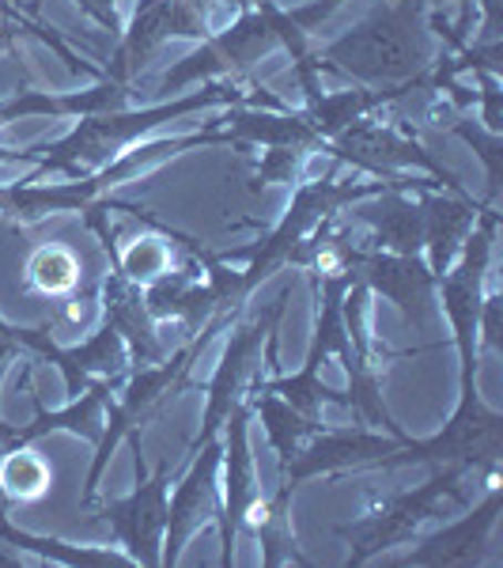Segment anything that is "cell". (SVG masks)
I'll use <instances>...</instances> for the list:
<instances>
[{"instance_id": "cell-1", "label": "cell", "mask_w": 503, "mask_h": 568, "mask_svg": "<svg viewBox=\"0 0 503 568\" xmlns=\"http://www.w3.org/2000/svg\"><path fill=\"white\" fill-rule=\"evenodd\" d=\"M219 103L232 106H269L280 110L277 99L265 88H246L235 80H208V88L194 91L186 99L175 103H160V106H144V110H103V114H84L80 125L72 133H65L61 141H42L39 149V168L34 175H27V182H39L45 175H65V179H84L91 171L106 168L125 144L141 141L144 133H152L155 125L171 122V118H186L194 110H208Z\"/></svg>"}, {"instance_id": "cell-2", "label": "cell", "mask_w": 503, "mask_h": 568, "mask_svg": "<svg viewBox=\"0 0 503 568\" xmlns=\"http://www.w3.org/2000/svg\"><path fill=\"white\" fill-rule=\"evenodd\" d=\"M318 69H337L345 77L374 88H394L413 80L428 65L424 0H394L374 8L349 34L315 53Z\"/></svg>"}, {"instance_id": "cell-3", "label": "cell", "mask_w": 503, "mask_h": 568, "mask_svg": "<svg viewBox=\"0 0 503 568\" xmlns=\"http://www.w3.org/2000/svg\"><path fill=\"white\" fill-rule=\"evenodd\" d=\"M205 144H235L232 133H216V130H201L194 136H171V141H136V149L125 155H117L114 163L91 171L84 179H69V182H53V186H42V182H12V186H0V213L8 220H20V224H34L45 213H84V209L95 205L99 197L110 194L117 182L141 175V171L155 168L160 160L189 149H205Z\"/></svg>"}, {"instance_id": "cell-4", "label": "cell", "mask_w": 503, "mask_h": 568, "mask_svg": "<svg viewBox=\"0 0 503 568\" xmlns=\"http://www.w3.org/2000/svg\"><path fill=\"white\" fill-rule=\"evenodd\" d=\"M496 232H500L496 205H481L470 235H465L459 254H454L451 270L435 277V292L443 296V311H446V318H451L454 345H459V356H462V398L454 414H473V409L481 406L478 387H473V375H478V315H481V300H484L481 284L492 262Z\"/></svg>"}, {"instance_id": "cell-5", "label": "cell", "mask_w": 503, "mask_h": 568, "mask_svg": "<svg viewBox=\"0 0 503 568\" xmlns=\"http://www.w3.org/2000/svg\"><path fill=\"white\" fill-rule=\"evenodd\" d=\"M322 152H329L333 160L352 163L360 171L398 182L401 190H435L446 186L451 194H465V186L459 182L454 171H446L432 152H424L413 136H401L394 130H382L371 118H356L345 125L337 136L318 144Z\"/></svg>"}, {"instance_id": "cell-6", "label": "cell", "mask_w": 503, "mask_h": 568, "mask_svg": "<svg viewBox=\"0 0 503 568\" xmlns=\"http://www.w3.org/2000/svg\"><path fill=\"white\" fill-rule=\"evenodd\" d=\"M382 190H401L398 182H333V179H315V182H304V186L296 190V197H291L285 220H280L277 227H273L269 235L250 246V265L243 270V292L250 296L254 288L273 277V273L280 270V265H288V254L296 251L299 240H307L310 232H315L322 220H333V213H341L345 205H356V201H368L374 194H382Z\"/></svg>"}, {"instance_id": "cell-7", "label": "cell", "mask_w": 503, "mask_h": 568, "mask_svg": "<svg viewBox=\"0 0 503 568\" xmlns=\"http://www.w3.org/2000/svg\"><path fill=\"white\" fill-rule=\"evenodd\" d=\"M470 474L473 470H465L459 463H443V470H439L432 481L382 500L379 508H371L368 516H360L349 527H337V535H341L345 542H352L349 565H368L374 554L413 538L417 527L439 511V504L451 500V497H462V481L470 478Z\"/></svg>"}, {"instance_id": "cell-8", "label": "cell", "mask_w": 503, "mask_h": 568, "mask_svg": "<svg viewBox=\"0 0 503 568\" xmlns=\"http://www.w3.org/2000/svg\"><path fill=\"white\" fill-rule=\"evenodd\" d=\"M277 45V34H273L269 20L258 4L254 8H243L239 20H235L227 31L219 34H208L201 42L197 53L182 58L175 69H167V77L160 80L155 88V99L160 95H175V91L197 84V80H213V77H246L265 53Z\"/></svg>"}, {"instance_id": "cell-9", "label": "cell", "mask_w": 503, "mask_h": 568, "mask_svg": "<svg viewBox=\"0 0 503 568\" xmlns=\"http://www.w3.org/2000/svg\"><path fill=\"white\" fill-rule=\"evenodd\" d=\"M167 493H171V459H163L152 474H141V485L125 500H110L99 508L125 557L133 565L160 568L163 565V530H167Z\"/></svg>"}, {"instance_id": "cell-10", "label": "cell", "mask_w": 503, "mask_h": 568, "mask_svg": "<svg viewBox=\"0 0 503 568\" xmlns=\"http://www.w3.org/2000/svg\"><path fill=\"white\" fill-rule=\"evenodd\" d=\"M288 296L291 288L280 292L277 300H273L269 307L261 311L254 323L239 326L232 334V345H227L224 361H219V368L213 375V383H208V402H205V417H201V433L194 436V444H189V455L197 452V447H205L208 439H213L219 428H224L227 414L235 409V402L243 398V379L254 372V364H258V353L265 345V337L273 334V329L280 326V318H285V307H288Z\"/></svg>"}, {"instance_id": "cell-11", "label": "cell", "mask_w": 503, "mask_h": 568, "mask_svg": "<svg viewBox=\"0 0 503 568\" xmlns=\"http://www.w3.org/2000/svg\"><path fill=\"white\" fill-rule=\"evenodd\" d=\"M167 39H208L205 12L189 8L186 0H136V12L130 31L122 34V45L114 50L106 65V80L114 84H130L144 61L152 58Z\"/></svg>"}, {"instance_id": "cell-12", "label": "cell", "mask_w": 503, "mask_h": 568, "mask_svg": "<svg viewBox=\"0 0 503 568\" xmlns=\"http://www.w3.org/2000/svg\"><path fill=\"white\" fill-rule=\"evenodd\" d=\"M401 444H409L398 436H379L371 428H333V433H322L318 428L315 436H307L299 444V452L280 466V481L299 489L304 481L318 478V474H333V470H349V466H382L390 455L398 452Z\"/></svg>"}, {"instance_id": "cell-13", "label": "cell", "mask_w": 503, "mask_h": 568, "mask_svg": "<svg viewBox=\"0 0 503 568\" xmlns=\"http://www.w3.org/2000/svg\"><path fill=\"white\" fill-rule=\"evenodd\" d=\"M224 459V436H213L205 447L189 455V470L182 474L175 497L167 500V530H163V565H175L182 546L189 535L205 524V519L219 516V485L216 470Z\"/></svg>"}, {"instance_id": "cell-14", "label": "cell", "mask_w": 503, "mask_h": 568, "mask_svg": "<svg viewBox=\"0 0 503 568\" xmlns=\"http://www.w3.org/2000/svg\"><path fill=\"white\" fill-rule=\"evenodd\" d=\"M16 342H20V349H31V353H39L42 361L58 364L61 375H65L69 402L88 390L91 375L114 379V375L130 372V349H125L122 334H117L114 326H103L99 334H91L84 345H76V349H61V345L53 342V334H45V329H20V326H16Z\"/></svg>"}, {"instance_id": "cell-15", "label": "cell", "mask_w": 503, "mask_h": 568, "mask_svg": "<svg viewBox=\"0 0 503 568\" xmlns=\"http://www.w3.org/2000/svg\"><path fill=\"white\" fill-rule=\"evenodd\" d=\"M250 414L254 406L246 398L235 402V409L224 420V500H219V538H224V557L219 565H232V546L239 535L243 519L254 508V459H250Z\"/></svg>"}, {"instance_id": "cell-16", "label": "cell", "mask_w": 503, "mask_h": 568, "mask_svg": "<svg viewBox=\"0 0 503 568\" xmlns=\"http://www.w3.org/2000/svg\"><path fill=\"white\" fill-rule=\"evenodd\" d=\"M103 318L122 334L125 349H130V368H148L167 356V345L160 337V323L144 307L141 284H133L125 273L110 270L103 277Z\"/></svg>"}, {"instance_id": "cell-17", "label": "cell", "mask_w": 503, "mask_h": 568, "mask_svg": "<svg viewBox=\"0 0 503 568\" xmlns=\"http://www.w3.org/2000/svg\"><path fill=\"white\" fill-rule=\"evenodd\" d=\"M503 508V493L500 485H489V497H484L470 516L454 519L451 527H443L439 535L424 538L413 554L406 557V565H432V568H454V565H478L484 546H489V535L496 527V516Z\"/></svg>"}, {"instance_id": "cell-18", "label": "cell", "mask_w": 503, "mask_h": 568, "mask_svg": "<svg viewBox=\"0 0 503 568\" xmlns=\"http://www.w3.org/2000/svg\"><path fill=\"white\" fill-rule=\"evenodd\" d=\"M420 209H424V262L428 270L435 273H446L454 262V254H459L462 240L470 235L473 220L481 213V201H473L470 194H432V190H424V201H420Z\"/></svg>"}, {"instance_id": "cell-19", "label": "cell", "mask_w": 503, "mask_h": 568, "mask_svg": "<svg viewBox=\"0 0 503 568\" xmlns=\"http://www.w3.org/2000/svg\"><path fill=\"white\" fill-rule=\"evenodd\" d=\"M130 99V88L103 80L91 91H69V95H50V91H16L12 99H0V125L20 122V118H69V114H103V110H122Z\"/></svg>"}, {"instance_id": "cell-20", "label": "cell", "mask_w": 503, "mask_h": 568, "mask_svg": "<svg viewBox=\"0 0 503 568\" xmlns=\"http://www.w3.org/2000/svg\"><path fill=\"white\" fill-rule=\"evenodd\" d=\"M371 205H360L356 216L374 227V243L394 254H420L424 251V209L420 201L406 197V190H382L368 197Z\"/></svg>"}, {"instance_id": "cell-21", "label": "cell", "mask_w": 503, "mask_h": 568, "mask_svg": "<svg viewBox=\"0 0 503 568\" xmlns=\"http://www.w3.org/2000/svg\"><path fill=\"white\" fill-rule=\"evenodd\" d=\"M224 122L232 125V133L239 144H265V149H299V152H310L318 149V133L315 125L307 122L304 110L288 114L285 106L280 110H246V106H235L232 114H224Z\"/></svg>"}, {"instance_id": "cell-22", "label": "cell", "mask_w": 503, "mask_h": 568, "mask_svg": "<svg viewBox=\"0 0 503 568\" xmlns=\"http://www.w3.org/2000/svg\"><path fill=\"white\" fill-rule=\"evenodd\" d=\"M246 402L254 406V414L261 417V425H265V436H269V444H273V452H277V459L280 466H285L291 455L299 452V444H304L307 436H315L318 428V417H307V414H299L296 406H288L280 394H273V390H246L243 394Z\"/></svg>"}, {"instance_id": "cell-23", "label": "cell", "mask_w": 503, "mask_h": 568, "mask_svg": "<svg viewBox=\"0 0 503 568\" xmlns=\"http://www.w3.org/2000/svg\"><path fill=\"white\" fill-rule=\"evenodd\" d=\"M53 489V470L27 444L0 452V493L8 504H34Z\"/></svg>"}, {"instance_id": "cell-24", "label": "cell", "mask_w": 503, "mask_h": 568, "mask_svg": "<svg viewBox=\"0 0 503 568\" xmlns=\"http://www.w3.org/2000/svg\"><path fill=\"white\" fill-rule=\"evenodd\" d=\"M27 281L42 296H69L80 284V258L65 243H45L27 262Z\"/></svg>"}, {"instance_id": "cell-25", "label": "cell", "mask_w": 503, "mask_h": 568, "mask_svg": "<svg viewBox=\"0 0 503 568\" xmlns=\"http://www.w3.org/2000/svg\"><path fill=\"white\" fill-rule=\"evenodd\" d=\"M451 133H459L465 144H473V152L484 160V171H489V201L484 205H496L500 201V186H503V136L489 133L484 125L470 122V118H451Z\"/></svg>"}, {"instance_id": "cell-26", "label": "cell", "mask_w": 503, "mask_h": 568, "mask_svg": "<svg viewBox=\"0 0 503 568\" xmlns=\"http://www.w3.org/2000/svg\"><path fill=\"white\" fill-rule=\"evenodd\" d=\"M110 270L125 273L133 284H152L171 270V246L163 240H136L130 251H117V262Z\"/></svg>"}, {"instance_id": "cell-27", "label": "cell", "mask_w": 503, "mask_h": 568, "mask_svg": "<svg viewBox=\"0 0 503 568\" xmlns=\"http://www.w3.org/2000/svg\"><path fill=\"white\" fill-rule=\"evenodd\" d=\"M304 155L299 149H269L261 155L258 171H254V190L258 186H277V182H296L304 171Z\"/></svg>"}, {"instance_id": "cell-28", "label": "cell", "mask_w": 503, "mask_h": 568, "mask_svg": "<svg viewBox=\"0 0 503 568\" xmlns=\"http://www.w3.org/2000/svg\"><path fill=\"white\" fill-rule=\"evenodd\" d=\"M478 334L481 345L492 353H503V296L492 292V296L481 300V315H478Z\"/></svg>"}, {"instance_id": "cell-29", "label": "cell", "mask_w": 503, "mask_h": 568, "mask_svg": "<svg viewBox=\"0 0 503 568\" xmlns=\"http://www.w3.org/2000/svg\"><path fill=\"white\" fill-rule=\"evenodd\" d=\"M16 353H20V342H16V326L0 323V375H4L8 356H16ZM12 439H16V428L0 420V447H12Z\"/></svg>"}, {"instance_id": "cell-30", "label": "cell", "mask_w": 503, "mask_h": 568, "mask_svg": "<svg viewBox=\"0 0 503 568\" xmlns=\"http://www.w3.org/2000/svg\"><path fill=\"white\" fill-rule=\"evenodd\" d=\"M91 8H95V23L103 27V31L114 39L117 31H122V23H117V8H114V0H88Z\"/></svg>"}, {"instance_id": "cell-31", "label": "cell", "mask_w": 503, "mask_h": 568, "mask_svg": "<svg viewBox=\"0 0 503 568\" xmlns=\"http://www.w3.org/2000/svg\"><path fill=\"white\" fill-rule=\"evenodd\" d=\"M42 149L39 144H31L27 152H12V149H0V163H39Z\"/></svg>"}, {"instance_id": "cell-32", "label": "cell", "mask_w": 503, "mask_h": 568, "mask_svg": "<svg viewBox=\"0 0 503 568\" xmlns=\"http://www.w3.org/2000/svg\"><path fill=\"white\" fill-rule=\"evenodd\" d=\"M186 4H189V8H197V12H205L208 4H219V0H186ZM232 4H235V0H232Z\"/></svg>"}, {"instance_id": "cell-33", "label": "cell", "mask_w": 503, "mask_h": 568, "mask_svg": "<svg viewBox=\"0 0 503 568\" xmlns=\"http://www.w3.org/2000/svg\"><path fill=\"white\" fill-rule=\"evenodd\" d=\"M0 16H23V12L16 4H4V0H0Z\"/></svg>"}, {"instance_id": "cell-34", "label": "cell", "mask_w": 503, "mask_h": 568, "mask_svg": "<svg viewBox=\"0 0 503 568\" xmlns=\"http://www.w3.org/2000/svg\"><path fill=\"white\" fill-rule=\"evenodd\" d=\"M4 4H12V0H4Z\"/></svg>"}, {"instance_id": "cell-35", "label": "cell", "mask_w": 503, "mask_h": 568, "mask_svg": "<svg viewBox=\"0 0 503 568\" xmlns=\"http://www.w3.org/2000/svg\"><path fill=\"white\" fill-rule=\"evenodd\" d=\"M254 4H258V0H254Z\"/></svg>"}]
</instances>
